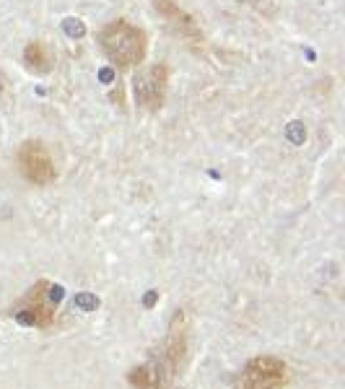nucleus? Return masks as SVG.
<instances>
[{"mask_svg": "<svg viewBox=\"0 0 345 389\" xmlns=\"http://www.w3.org/2000/svg\"><path fill=\"white\" fill-rule=\"evenodd\" d=\"M101 50L117 68H133L145 60L148 52V36L140 27H133L127 21H112L99 34Z\"/></svg>", "mask_w": 345, "mask_h": 389, "instance_id": "1", "label": "nucleus"}, {"mask_svg": "<svg viewBox=\"0 0 345 389\" xmlns=\"http://www.w3.org/2000/svg\"><path fill=\"white\" fill-rule=\"evenodd\" d=\"M166 89H169V71L166 65H151L140 71L133 78V94H135L138 107L156 112L166 101Z\"/></svg>", "mask_w": 345, "mask_h": 389, "instance_id": "2", "label": "nucleus"}, {"mask_svg": "<svg viewBox=\"0 0 345 389\" xmlns=\"http://www.w3.org/2000/svg\"><path fill=\"white\" fill-rule=\"evenodd\" d=\"M18 166L29 182L34 184H50L54 182V161L42 140H27L18 148Z\"/></svg>", "mask_w": 345, "mask_h": 389, "instance_id": "3", "label": "nucleus"}, {"mask_svg": "<svg viewBox=\"0 0 345 389\" xmlns=\"http://www.w3.org/2000/svg\"><path fill=\"white\" fill-rule=\"evenodd\" d=\"M154 6H156V10H159L163 18H169L174 27L179 29L182 34L190 36V39H195V42H198V39H200L198 24H195V21H192V16H187V13H184V10H182L179 6L174 3V0H154Z\"/></svg>", "mask_w": 345, "mask_h": 389, "instance_id": "4", "label": "nucleus"}, {"mask_svg": "<svg viewBox=\"0 0 345 389\" xmlns=\"http://www.w3.org/2000/svg\"><path fill=\"white\" fill-rule=\"evenodd\" d=\"M24 60L34 73H50L52 71V52L45 42H31V45L24 50Z\"/></svg>", "mask_w": 345, "mask_h": 389, "instance_id": "5", "label": "nucleus"}, {"mask_svg": "<svg viewBox=\"0 0 345 389\" xmlns=\"http://www.w3.org/2000/svg\"><path fill=\"white\" fill-rule=\"evenodd\" d=\"M73 309H78V311H96L99 309V299L94 293H78L73 299Z\"/></svg>", "mask_w": 345, "mask_h": 389, "instance_id": "6", "label": "nucleus"}, {"mask_svg": "<svg viewBox=\"0 0 345 389\" xmlns=\"http://www.w3.org/2000/svg\"><path fill=\"white\" fill-rule=\"evenodd\" d=\"M50 299L57 304V301L63 299V288H60V286H52V288H50Z\"/></svg>", "mask_w": 345, "mask_h": 389, "instance_id": "7", "label": "nucleus"}]
</instances>
